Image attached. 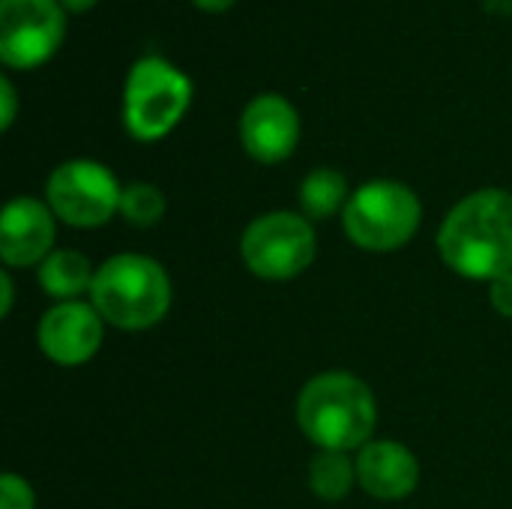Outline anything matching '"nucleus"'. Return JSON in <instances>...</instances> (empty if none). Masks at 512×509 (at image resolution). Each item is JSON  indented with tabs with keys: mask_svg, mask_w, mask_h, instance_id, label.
<instances>
[{
	"mask_svg": "<svg viewBox=\"0 0 512 509\" xmlns=\"http://www.w3.org/2000/svg\"><path fill=\"white\" fill-rule=\"evenodd\" d=\"M0 102H3L0 126L9 129L12 126V117H15V90H12V81L9 78H0Z\"/></svg>",
	"mask_w": 512,
	"mask_h": 509,
	"instance_id": "19",
	"label": "nucleus"
},
{
	"mask_svg": "<svg viewBox=\"0 0 512 509\" xmlns=\"http://www.w3.org/2000/svg\"><path fill=\"white\" fill-rule=\"evenodd\" d=\"M60 0H0V57L12 69L45 63L63 42Z\"/></svg>",
	"mask_w": 512,
	"mask_h": 509,
	"instance_id": "8",
	"label": "nucleus"
},
{
	"mask_svg": "<svg viewBox=\"0 0 512 509\" xmlns=\"http://www.w3.org/2000/svg\"><path fill=\"white\" fill-rule=\"evenodd\" d=\"M441 255L450 270L465 279H489L512 273V195L480 189L459 201L438 234Z\"/></svg>",
	"mask_w": 512,
	"mask_h": 509,
	"instance_id": "1",
	"label": "nucleus"
},
{
	"mask_svg": "<svg viewBox=\"0 0 512 509\" xmlns=\"http://www.w3.org/2000/svg\"><path fill=\"white\" fill-rule=\"evenodd\" d=\"M240 138L246 153L264 165L288 159L300 138V120L294 105L273 93L252 99L240 117Z\"/></svg>",
	"mask_w": 512,
	"mask_h": 509,
	"instance_id": "10",
	"label": "nucleus"
},
{
	"mask_svg": "<svg viewBox=\"0 0 512 509\" xmlns=\"http://www.w3.org/2000/svg\"><path fill=\"white\" fill-rule=\"evenodd\" d=\"M120 213H123L132 225L150 228V225H156V222L162 219V213H165V195H162L156 186H150V183H132V186H126L123 195H120Z\"/></svg>",
	"mask_w": 512,
	"mask_h": 509,
	"instance_id": "16",
	"label": "nucleus"
},
{
	"mask_svg": "<svg viewBox=\"0 0 512 509\" xmlns=\"http://www.w3.org/2000/svg\"><path fill=\"white\" fill-rule=\"evenodd\" d=\"M240 252L255 276L294 279L315 261V231L297 213H267L246 228Z\"/></svg>",
	"mask_w": 512,
	"mask_h": 509,
	"instance_id": "6",
	"label": "nucleus"
},
{
	"mask_svg": "<svg viewBox=\"0 0 512 509\" xmlns=\"http://www.w3.org/2000/svg\"><path fill=\"white\" fill-rule=\"evenodd\" d=\"M492 306L498 315L512 318V273H504L492 282Z\"/></svg>",
	"mask_w": 512,
	"mask_h": 509,
	"instance_id": "18",
	"label": "nucleus"
},
{
	"mask_svg": "<svg viewBox=\"0 0 512 509\" xmlns=\"http://www.w3.org/2000/svg\"><path fill=\"white\" fill-rule=\"evenodd\" d=\"M48 207L57 219L72 228L105 225L120 210V186L114 174L87 159L63 162L45 183Z\"/></svg>",
	"mask_w": 512,
	"mask_h": 509,
	"instance_id": "7",
	"label": "nucleus"
},
{
	"mask_svg": "<svg viewBox=\"0 0 512 509\" xmlns=\"http://www.w3.org/2000/svg\"><path fill=\"white\" fill-rule=\"evenodd\" d=\"M420 465L414 453L396 441H372L360 450L357 483L381 501H399L417 489Z\"/></svg>",
	"mask_w": 512,
	"mask_h": 509,
	"instance_id": "12",
	"label": "nucleus"
},
{
	"mask_svg": "<svg viewBox=\"0 0 512 509\" xmlns=\"http://www.w3.org/2000/svg\"><path fill=\"white\" fill-rule=\"evenodd\" d=\"M357 480V462H351L345 453L324 450L309 465V486L321 501H342Z\"/></svg>",
	"mask_w": 512,
	"mask_h": 509,
	"instance_id": "15",
	"label": "nucleus"
},
{
	"mask_svg": "<svg viewBox=\"0 0 512 509\" xmlns=\"http://www.w3.org/2000/svg\"><path fill=\"white\" fill-rule=\"evenodd\" d=\"M0 509H36L33 492L21 477L3 474V480H0Z\"/></svg>",
	"mask_w": 512,
	"mask_h": 509,
	"instance_id": "17",
	"label": "nucleus"
},
{
	"mask_svg": "<svg viewBox=\"0 0 512 509\" xmlns=\"http://www.w3.org/2000/svg\"><path fill=\"white\" fill-rule=\"evenodd\" d=\"M0 294H3V315H9L12 309V282H9V273H0Z\"/></svg>",
	"mask_w": 512,
	"mask_h": 509,
	"instance_id": "20",
	"label": "nucleus"
},
{
	"mask_svg": "<svg viewBox=\"0 0 512 509\" xmlns=\"http://www.w3.org/2000/svg\"><path fill=\"white\" fill-rule=\"evenodd\" d=\"M54 243V213L36 198H15L0 219V258L9 267L42 264Z\"/></svg>",
	"mask_w": 512,
	"mask_h": 509,
	"instance_id": "11",
	"label": "nucleus"
},
{
	"mask_svg": "<svg viewBox=\"0 0 512 509\" xmlns=\"http://www.w3.org/2000/svg\"><path fill=\"white\" fill-rule=\"evenodd\" d=\"M192 99V81L162 57H141L123 93L126 129L138 141H159L186 114Z\"/></svg>",
	"mask_w": 512,
	"mask_h": 509,
	"instance_id": "4",
	"label": "nucleus"
},
{
	"mask_svg": "<svg viewBox=\"0 0 512 509\" xmlns=\"http://www.w3.org/2000/svg\"><path fill=\"white\" fill-rule=\"evenodd\" d=\"M297 420L315 447L348 453L366 447L375 432V396L360 378L348 372H327L303 387Z\"/></svg>",
	"mask_w": 512,
	"mask_h": 509,
	"instance_id": "2",
	"label": "nucleus"
},
{
	"mask_svg": "<svg viewBox=\"0 0 512 509\" xmlns=\"http://www.w3.org/2000/svg\"><path fill=\"white\" fill-rule=\"evenodd\" d=\"M300 204L309 219H327L333 216L342 204H348V183L339 171L333 168H318L312 171L303 186H300Z\"/></svg>",
	"mask_w": 512,
	"mask_h": 509,
	"instance_id": "14",
	"label": "nucleus"
},
{
	"mask_svg": "<svg viewBox=\"0 0 512 509\" xmlns=\"http://www.w3.org/2000/svg\"><path fill=\"white\" fill-rule=\"evenodd\" d=\"M93 276L96 273L90 270V261L81 252H72V249L51 252L39 264V285H42V291L48 297H57L60 303H69L81 291H90Z\"/></svg>",
	"mask_w": 512,
	"mask_h": 509,
	"instance_id": "13",
	"label": "nucleus"
},
{
	"mask_svg": "<svg viewBox=\"0 0 512 509\" xmlns=\"http://www.w3.org/2000/svg\"><path fill=\"white\" fill-rule=\"evenodd\" d=\"M99 0H60V6L63 9H69V12H87L90 6H96Z\"/></svg>",
	"mask_w": 512,
	"mask_h": 509,
	"instance_id": "21",
	"label": "nucleus"
},
{
	"mask_svg": "<svg viewBox=\"0 0 512 509\" xmlns=\"http://www.w3.org/2000/svg\"><path fill=\"white\" fill-rule=\"evenodd\" d=\"M36 336L48 360L57 366H81L102 345V315L96 306L69 300L42 315Z\"/></svg>",
	"mask_w": 512,
	"mask_h": 509,
	"instance_id": "9",
	"label": "nucleus"
},
{
	"mask_svg": "<svg viewBox=\"0 0 512 509\" xmlns=\"http://www.w3.org/2000/svg\"><path fill=\"white\" fill-rule=\"evenodd\" d=\"M417 195L393 180H372L360 186L345 204V234L369 252H393L405 246L420 228Z\"/></svg>",
	"mask_w": 512,
	"mask_h": 509,
	"instance_id": "5",
	"label": "nucleus"
},
{
	"mask_svg": "<svg viewBox=\"0 0 512 509\" xmlns=\"http://www.w3.org/2000/svg\"><path fill=\"white\" fill-rule=\"evenodd\" d=\"M195 6H201V9H207V12H222V9H228L234 0H192Z\"/></svg>",
	"mask_w": 512,
	"mask_h": 509,
	"instance_id": "22",
	"label": "nucleus"
},
{
	"mask_svg": "<svg viewBox=\"0 0 512 509\" xmlns=\"http://www.w3.org/2000/svg\"><path fill=\"white\" fill-rule=\"evenodd\" d=\"M90 297L108 324L120 330H144L165 318L171 306V282L153 258L114 255L96 270Z\"/></svg>",
	"mask_w": 512,
	"mask_h": 509,
	"instance_id": "3",
	"label": "nucleus"
}]
</instances>
